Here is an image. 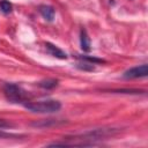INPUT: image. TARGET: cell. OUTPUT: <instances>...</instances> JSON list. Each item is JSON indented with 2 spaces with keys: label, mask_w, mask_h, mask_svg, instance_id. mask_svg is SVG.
<instances>
[{
  "label": "cell",
  "mask_w": 148,
  "mask_h": 148,
  "mask_svg": "<svg viewBox=\"0 0 148 148\" xmlns=\"http://www.w3.org/2000/svg\"><path fill=\"white\" fill-rule=\"evenodd\" d=\"M24 108L35 113H53L60 110L61 104L59 101L56 99H45L24 103Z\"/></svg>",
  "instance_id": "cell-1"
},
{
  "label": "cell",
  "mask_w": 148,
  "mask_h": 148,
  "mask_svg": "<svg viewBox=\"0 0 148 148\" xmlns=\"http://www.w3.org/2000/svg\"><path fill=\"white\" fill-rule=\"evenodd\" d=\"M3 94L12 103H24L28 99V92L15 83H6L3 86Z\"/></svg>",
  "instance_id": "cell-2"
},
{
  "label": "cell",
  "mask_w": 148,
  "mask_h": 148,
  "mask_svg": "<svg viewBox=\"0 0 148 148\" xmlns=\"http://www.w3.org/2000/svg\"><path fill=\"white\" fill-rule=\"evenodd\" d=\"M147 74H148V66L146 64H143V65L127 69L123 76L125 79H138V77H145V76H147Z\"/></svg>",
  "instance_id": "cell-3"
},
{
  "label": "cell",
  "mask_w": 148,
  "mask_h": 148,
  "mask_svg": "<svg viewBox=\"0 0 148 148\" xmlns=\"http://www.w3.org/2000/svg\"><path fill=\"white\" fill-rule=\"evenodd\" d=\"M39 13L42 14V16L49 21V22H52L53 18H54V15H56V12L53 9V7L51 6H47V5H42L39 6Z\"/></svg>",
  "instance_id": "cell-4"
},
{
  "label": "cell",
  "mask_w": 148,
  "mask_h": 148,
  "mask_svg": "<svg viewBox=\"0 0 148 148\" xmlns=\"http://www.w3.org/2000/svg\"><path fill=\"white\" fill-rule=\"evenodd\" d=\"M45 46H46L47 51H49L53 57L59 58V59H66V58H67V54H66L62 50H60L58 46H56L54 44L47 42V43H45Z\"/></svg>",
  "instance_id": "cell-5"
},
{
  "label": "cell",
  "mask_w": 148,
  "mask_h": 148,
  "mask_svg": "<svg viewBox=\"0 0 148 148\" xmlns=\"http://www.w3.org/2000/svg\"><path fill=\"white\" fill-rule=\"evenodd\" d=\"M80 44H81V49L86 52H89L90 51V39L87 35V31L84 29L81 30V34H80Z\"/></svg>",
  "instance_id": "cell-6"
},
{
  "label": "cell",
  "mask_w": 148,
  "mask_h": 148,
  "mask_svg": "<svg viewBox=\"0 0 148 148\" xmlns=\"http://www.w3.org/2000/svg\"><path fill=\"white\" fill-rule=\"evenodd\" d=\"M38 86L44 89H53L58 86V80L57 79H46V80L40 81L38 83Z\"/></svg>",
  "instance_id": "cell-7"
},
{
  "label": "cell",
  "mask_w": 148,
  "mask_h": 148,
  "mask_svg": "<svg viewBox=\"0 0 148 148\" xmlns=\"http://www.w3.org/2000/svg\"><path fill=\"white\" fill-rule=\"evenodd\" d=\"M58 123H59V121H57V120H53V119H47V120H40V121L32 123L31 125H32V126H37V127H49V126L58 125ZM60 123H64V121H60Z\"/></svg>",
  "instance_id": "cell-8"
},
{
  "label": "cell",
  "mask_w": 148,
  "mask_h": 148,
  "mask_svg": "<svg viewBox=\"0 0 148 148\" xmlns=\"http://www.w3.org/2000/svg\"><path fill=\"white\" fill-rule=\"evenodd\" d=\"M13 9V6L9 1L7 0H1L0 1V10L3 13V14H9Z\"/></svg>",
  "instance_id": "cell-9"
},
{
  "label": "cell",
  "mask_w": 148,
  "mask_h": 148,
  "mask_svg": "<svg viewBox=\"0 0 148 148\" xmlns=\"http://www.w3.org/2000/svg\"><path fill=\"white\" fill-rule=\"evenodd\" d=\"M80 59L82 60H87V61H90V62H95V64H102L104 62V60L102 59H98V58H95V57H87V56H79Z\"/></svg>",
  "instance_id": "cell-10"
},
{
  "label": "cell",
  "mask_w": 148,
  "mask_h": 148,
  "mask_svg": "<svg viewBox=\"0 0 148 148\" xmlns=\"http://www.w3.org/2000/svg\"><path fill=\"white\" fill-rule=\"evenodd\" d=\"M13 127V124L5 120V119H0V128H9Z\"/></svg>",
  "instance_id": "cell-11"
},
{
  "label": "cell",
  "mask_w": 148,
  "mask_h": 148,
  "mask_svg": "<svg viewBox=\"0 0 148 148\" xmlns=\"http://www.w3.org/2000/svg\"><path fill=\"white\" fill-rule=\"evenodd\" d=\"M77 67L81 69H86V71H94V66L89 64H79Z\"/></svg>",
  "instance_id": "cell-12"
}]
</instances>
